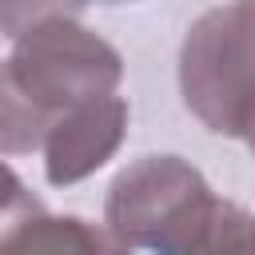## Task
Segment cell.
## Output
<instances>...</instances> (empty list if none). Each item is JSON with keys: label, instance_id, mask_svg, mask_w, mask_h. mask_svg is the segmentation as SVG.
<instances>
[{"label": "cell", "instance_id": "obj_8", "mask_svg": "<svg viewBox=\"0 0 255 255\" xmlns=\"http://www.w3.org/2000/svg\"><path fill=\"white\" fill-rule=\"evenodd\" d=\"M199 255H255V215L243 211L239 203L219 207V219L207 235V243L199 247Z\"/></svg>", "mask_w": 255, "mask_h": 255}, {"label": "cell", "instance_id": "obj_11", "mask_svg": "<svg viewBox=\"0 0 255 255\" xmlns=\"http://www.w3.org/2000/svg\"><path fill=\"white\" fill-rule=\"evenodd\" d=\"M231 4H239V8H247V12H255V0H231Z\"/></svg>", "mask_w": 255, "mask_h": 255}, {"label": "cell", "instance_id": "obj_3", "mask_svg": "<svg viewBox=\"0 0 255 255\" xmlns=\"http://www.w3.org/2000/svg\"><path fill=\"white\" fill-rule=\"evenodd\" d=\"M20 88L52 116H64L88 100L116 96L124 80V60L120 52L84 28L80 20H48L36 24L32 32L12 40L8 56Z\"/></svg>", "mask_w": 255, "mask_h": 255}, {"label": "cell", "instance_id": "obj_12", "mask_svg": "<svg viewBox=\"0 0 255 255\" xmlns=\"http://www.w3.org/2000/svg\"><path fill=\"white\" fill-rule=\"evenodd\" d=\"M100 4H131V0H100Z\"/></svg>", "mask_w": 255, "mask_h": 255}, {"label": "cell", "instance_id": "obj_7", "mask_svg": "<svg viewBox=\"0 0 255 255\" xmlns=\"http://www.w3.org/2000/svg\"><path fill=\"white\" fill-rule=\"evenodd\" d=\"M92 0H0V32L8 40L48 20H76Z\"/></svg>", "mask_w": 255, "mask_h": 255}, {"label": "cell", "instance_id": "obj_1", "mask_svg": "<svg viewBox=\"0 0 255 255\" xmlns=\"http://www.w3.org/2000/svg\"><path fill=\"white\" fill-rule=\"evenodd\" d=\"M223 199L179 155H143L128 163L104 199V227L124 247L151 255H199Z\"/></svg>", "mask_w": 255, "mask_h": 255}, {"label": "cell", "instance_id": "obj_4", "mask_svg": "<svg viewBox=\"0 0 255 255\" xmlns=\"http://www.w3.org/2000/svg\"><path fill=\"white\" fill-rule=\"evenodd\" d=\"M128 135V100L124 96H104L88 100L48 128L44 139V175L52 187H72L100 171L124 143Z\"/></svg>", "mask_w": 255, "mask_h": 255}, {"label": "cell", "instance_id": "obj_2", "mask_svg": "<svg viewBox=\"0 0 255 255\" xmlns=\"http://www.w3.org/2000/svg\"><path fill=\"white\" fill-rule=\"evenodd\" d=\"M179 96L207 131L243 139L255 116V12L219 4L187 28L179 44Z\"/></svg>", "mask_w": 255, "mask_h": 255}, {"label": "cell", "instance_id": "obj_9", "mask_svg": "<svg viewBox=\"0 0 255 255\" xmlns=\"http://www.w3.org/2000/svg\"><path fill=\"white\" fill-rule=\"evenodd\" d=\"M32 211H40V203L32 199V191L24 187V179L8 163H0V231L12 227L16 219L32 215Z\"/></svg>", "mask_w": 255, "mask_h": 255}, {"label": "cell", "instance_id": "obj_6", "mask_svg": "<svg viewBox=\"0 0 255 255\" xmlns=\"http://www.w3.org/2000/svg\"><path fill=\"white\" fill-rule=\"evenodd\" d=\"M52 116L20 88L8 60H0V155H32L44 147Z\"/></svg>", "mask_w": 255, "mask_h": 255}, {"label": "cell", "instance_id": "obj_5", "mask_svg": "<svg viewBox=\"0 0 255 255\" xmlns=\"http://www.w3.org/2000/svg\"><path fill=\"white\" fill-rule=\"evenodd\" d=\"M0 255H131L108 227L80 215H48L44 207L0 231Z\"/></svg>", "mask_w": 255, "mask_h": 255}, {"label": "cell", "instance_id": "obj_10", "mask_svg": "<svg viewBox=\"0 0 255 255\" xmlns=\"http://www.w3.org/2000/svg\"><path fill=\"white\" fill-rule=\"evenodd\" d=\"M243 139H247V147H251V155H255V116H251V124H247V131H243Z\"/></svg>", "mask_w": 255, "mask_h": 255}]
</instances>
